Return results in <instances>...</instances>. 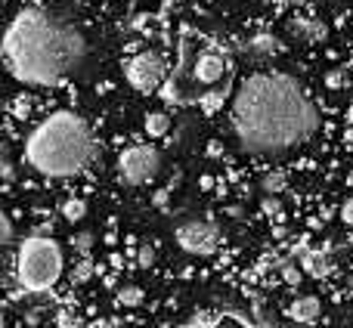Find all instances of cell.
Returning a JSON list of instances; mask_svg holds the SVG:
<instances>
[{
  "instance_id": "obj_8",
  "label": "cell",
  "mask_w": 353,
  "mask_h": 328,
  "mask_svg": "<svg viewBox=\"0 0 353 328\" xmlns=\"http://www.w3.org/2000/svg\"><path fill=\"white\" fill-rule=\"evenodd\" d=\"M226 74V59L217 53H201L199 59H195V68H192V78L199 81V84L205 87H214L220 78Z\"/></svg>"
},
{
  "instance_id": "obj_16",
  "label": "cell",
  "mask_w": 353,
  "mask_h": 328,
  "mask_svg": "<svg viewBox=\"0 0 353 328\" xmlns=\"http://www.w3.org/2000/svg\"><path fill=\"white\" fill-rule=\"evenodd\" d=\"M74 282H87V279H90V276H93V263H90V257H81V260L78 263H74Z\"/></svg>"
},
{
  "instance_id": "obj_15",
  "label": "cell",
  "mask_w": 353,
  "mask_h": 328,
  "mask_svg": "<svg viewBox=\"0 0 353 328\" xmlns=\"http://www.w3.org/2000/svg\"><path fill=\"white\" fill-rule=\"evenodd\" d=\"M223 99H226L223 93L214 90V93H208V96H201V109H205L208 115H214L217 109H223Z\"/></svg>"
},
{
  "instance_id": "obj_25",
  "label": "cell",
  "mask_w": 353,
  "mask_h": 328,
  "mask_svg": "<svg viewBox=\"0 0 353 328\" xmlns=\"http://www.w3.org/2000/svg\"><path fill=\"white\" fill-rule=\"evenodd\" d=\"M161 96H165V99H176V87H174V81H168V84L161 87Z\"/></svg>"
},
{
  "instance_id": "obj_23",
  "label": "cell",
  "mask_w": 353,
  "mask_h": 328,
  "mask_svg": "<svg viewBox=\"0 0 353 328\" xmlns=\"http://www.w3.org/2000/svg\"><path fill=\"white\" fill-rule=\"evenodd\" d=\"M279 207H282V201L279 198H270V195H267V201H263V211H267V214H279Z\"/></svg>"
},
{
  "instance_id": "obj_7",
  "label": "cell",
  "mask_w": 353,
  "mask_h": 328,
  "mask_svg": "<svg viewBox=\"0 0 353 328\" xmlns=\"http://www.w3.org/2000/svg\"><path fill=\"white\" fill-rule=\"evenodd\" d=\"M174 238L186 254L195 257H208L220 248V229L214 223H208V220H186V223L176 226Z\"/></svg>"
},
{
  "instance_id": "obj_17",
  "label": "cell",
  "mask_w": 353,
  "mask_h": 328,
  "mask_svg": "<svg viewBox=\"0 0 353 328\" xmlns=\"http://www.w3.org/2000/svg\"><path fill=\"white\" fill-rule=\"evenodd\" d=\"M282 279H285L288 285H298V282H301V269L294 267L292 260H285V263H282Z\"/></svg>"
},
{
  "instance_id": "obj_13",
  "label": "cell",
  "mask_w": 353,
  "mask_h": 328,
  "mask_svg": "<svg viewBox=\"0 0 353 328\" xmlns=\"http://www.w3.org/2000/svg\"><path fill=\"white\" fill-rule=\"evenodd\" d=\"M282 189H285V174H282V170H270V174L263 176V192H267V195H279Z\"/></svg>"
},
{
  "instance_id": "obj_12",
  "label": "cell",
  "mask_w": 353,
  "mask_h": 328,
  "mask_svg": "<svg viewBox=\"0 0 353 328\" xmlns=\"http://www.w3.org/2000/svg\"><path fill=\"white\" fill-rule=\"evenodd\" d=\"M62 217H65L68 223H78V220L87 217V205L81 198H68L65 205H62Z\"/></svg>"
},
{
  "instance_id": "obj_9",
  "label": "cell",
  "mask_w": 353,
  "mask_h": 328,
  "mask_svg": "<svg viewBox=\"0 0 353 328\" xmlns=\"http://www.w3.org/2000/svg\"><path fill=\"white\" fill-rule=\"evenodd\" d=\"M319 313H323V304H319L316 298H298L292 304V310H288V316L294 319V322H316L319 319Z\"/></svg>"
},
{
  "instance_id": "obj_1",
  "label": "cell",
  "mask_w": 353,
  "mask_h": 328,
  "mask_svg": "<svg viewBox=\"0 0 353 328\" xmlns=\"http://www.w3.org/2000/svg\"><path fill=\"white\" fill-rule=\"evenodd\" d=\"M230 124L245 152L279 155L316 134L319 112L292 74L267 68L242 78L230 105Z\"/></svg>"
},
{
  "instance_id": "obj_19",
  "label": "cell",
  "mask_w": 353,
  "mask_h": 328,
  "mask_svg": "<svg viewBox=\"0 0 353 328\" xmlns=\"http://www.w3.org/2000/svg\"><path fill=\"white\" fill-rule=\"evenodd\" d=\"M137 263H140L143 269L152 267V263H155V251L149 248V245H140V251H137Z\"/></svg>"
},
{
  "instance_id": "obj_24",
  "label": "cell",
  "mask_w": 353,
  "mask_h": 328,
  "mask_svg": "<svg viewBox=\"0 0 353 328\" xmlns=\"http://www.w3.org/2000/svg\"><path fill=\"white\" fill-rule=\"evenodd\" d=\"M341 81H344V74H341V72H332L329 78H325V84H329L332 90H335V87H341Z\"/></svg>"
},
{
  "instance_id": "obj_2",
  "label": "cell",
  "mask_w": 353,
  "mask_h": 328,
  "mask_svg": "<svg viewBox=\"0 0 353 328\" xmlns=\"http://www.w3.org/2000/svg\"><path fill=\"white\" fill-rule=\"evenodd\" d=\"M3 65L25 87H56L81 65L87 53L84 34L65 19L28 6L12 16L3 34Z\"/></svg>"
},
{
  "instance_id": "obj_22",
  "label": "cell",
  "mask_w": 353,
  "mask_h": 328,
  "mask_svg": "<svg viewBox=\"0 0 353 328\" xmlns=\"http://www.w3.org/2000/svg\"><path fill=\"white\" fill-rule=\"evenodd\" d=\"M341 220H344V223H347V226H353V198H347V201H344V211H341Z\"/></svg>"
},
{
  "instance_id": "obj_20",
  "label": "cell",
  "mask_w": 353,
  "mask_h": 328,
  "mask_svg": "<svg viewBox=\"0 0 353 328\" xmlns=\"http://www.w3.org/2000/svg\"><path fill=\"white\" fill-rule=\"evenodd\" d=\"M74 248H78L81 254H87V251L93 248V236H90V232H81V236L74 238Z\"/></svg>"
},
{
  "instance_id": "obj_10",
  "label": "cell",
  "mask_w": 353,
  "mask_h": 328,
  "mask_svg": "<svg viewBox=\"0 0 353 328\" xmlns=\"http://www.w3.org/2000/svg\"><path fill=\"white\" fill-rule=\"evenodd\" d=\"M301 267H304V273H310V276H316V279H323V276H329L332 263H329V257H325L323 251H307V254L301 257Z\"/></svg>"
},
{
  "instance_id": "obj_18",
  "label": "cell",
  "mask_w": 353,
  "mask_h": 328,
  "mask_svg": "<svg viewBox=\"0 0 353 328\" xmlns=\"http://www.w3.org/2000/svg\"><path fill=\"white\" fill-rule=\"evenodd\" d=\"M56 325H59V328H84V325H81V319L74 316V313H68V310H62L59 316H56Z\"/></svg>"
},
{
  "instance_id": "obj_5",
  "label": "cell",
  "mask_w": 353,
  "mask_h": 328,
  "mask_svg": "<svg viewBox=\"0 0 353 328\" xmlns=\"http://www.w3.org/2000/svg\"><path fill=\"white\" fill-rule=\"evenodd\" d=\"M161 170V152L155 146H130L118 155V176L128 186H146Z\"/></svg>"
},
{
  "instance_id": "obj_6",
  "label": "cell",
  "mask_w": 353,
  "mask_h": 328,
  "mask_svg": "<svg viewBox=\"0 0 353 328\" xmlns=\"http://www.w3.org/2000/svg\"><path fill=\"white\" fill-rule=\"evenodd\" d=\"M165 74H168V65H165V56L155 53V50H143V53L130 56L124 62V78L134 90L140 93H152L165 84Z\"/></svg>"
},
{
  "instance_id": "obj_11",
  "label": "cell",
  "mask_w": 353,
  "mask_h": 328,
  "mask_svg": "<svg viewBox=\"0 0 353 328\" xmlns=\"http://www.w3.org/2000/svg\"><path fill=\"white\" fill-rule=\"evenodd\" d=\"M143 127H146L149 136H165L168 130H171V118H168L165 112H149L146 121H143Z\"/></svg>"
},
{
  "instance_id": "obj_26",
  "label": "cell",
  "mask_w": 353,
  "mask_h": 328,
  "mask_svg": "<svg viewBox=\"0 0 353 328\" xmlns=\"http://www.w3.org/2000/svg\"><path fill=\"white\" fill-rule=\"evenodd\" d=\"M347 121L353 124V105H350V112H347Z\"/></svg>"
},
{
  "instance_id": "obj_3",
  "label": "cell",
  "mask_w": 353,
  "mask_h": 328,
  "mask_svg": "<svg viewBox=\"0 0 353 328\" xmlns=\"http://www.w3.org/2000/svg\"><path fill=\"white\" fill-rule=\"evenodd\" d=\"M93 158V130L78 112L47 115L25 140V164L41 176H74Z\"/></svg>"
},
{
  "instance_id": "obj_4",
  "label": "cell",
  "mask_w": 353,
  "mask_h": 328,
  "mask_svg": "<svg viewBox=\"0 0 353 328\" xmlns=\"http://www.w3.org/2000/svg\"><path fill=\"white\" fill-rule=\"evenodd\" d=\"M12 273L25 294H43L59 282L62 276V248L56 238L28 236L19 242L12 257Z\"/></svg>"
},
{
  "instance_id": "obj_14",
  "label": "cell",
  "mask_w": 353,
  "mask_h": 328,
  "mask_svg": "<svg viewBox=\"0 0 353 328\" xmlns=\"http://www.w3.org/2000/svg\"><path fill=\"white\" fill-rule=\"evenodd\" d=\"M118 304L121 307H140L143 304V288H137V285L121 288V291H118Z\"/></svg>"
},
{
  "instance_id": "obj_21",
  "label": "cell",
  "mask_w": 353,
  "mask_h": 328,
  "mask_svg": "<svg viewBox=\"0 0 353 328\" xmlns=\"http://www.w3.org/2000/svg\"><path fill=\"white\" fill-rule=\"evenodd\" d=\"M0 226H3V245H12V236H16V232H12V220L6 217V214H3V220H0Z\"/></svg>"
}]
</instances>
